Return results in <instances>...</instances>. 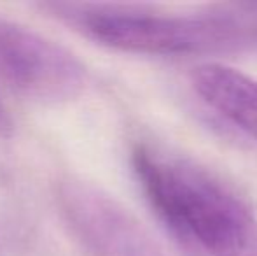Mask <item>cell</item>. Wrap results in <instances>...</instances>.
I'll list each match as a JSON object with an SVG mask.
<instances>
[{
	"label": "cell",
	"instance_id": "cell-3",
	"mask_svg": "<svg viewBox=\"0 0 257 256\" xmlns=\"http://www.w3.org/2000/svg\"><path fill=\"white\" fill-rule=\"evenodd\" d=\"M0 81L23 99L63 104L84 92L88 74L63 46L0 16Z\"/></svg>",
	"mask_w": 257,
	"mask_h": 256
},
{
	"label": "cell",
	"instance_id": "cell-6",
	"mask_svg": "<svg viewBox=\"0 0 257 256\" xmlns=\"http://www.w3.org/2000/svg\"><path fill=\"white\" fill-rule=\"evenodd\" d=\"M11 133H13V120H11L9 111L0 97V139H7L11 137Z\"/></svg>",
	"mask_w": 257,
	"mask_h": 256
},
{
	"label": "cell",
	"instance_id": "cell-2",
	"mask_svg": "<svg viewBox=\"0 0 257 256\" xmlns=\"http://www.w3.org/2000/svg\"><path fill=\"white\" fill-rule=\"evenodd\" d=\"M53 11L108 48L139 55H187L229 44L240 25L226 16H170L132 6L60 4Z\"/></svg>",
	"mask_w": 257,
	"mask_h": 256
},
{
	"label": "cell",
	"instance_id": "cell-5",
	"mask_svg": "<svg viewBox=\"0 0 257 256\" xmlns=\"http://www.w3.org/2000/svg\"><path fill=\"white\" fill-rule=\"evenodd\" d=\"M193 88L224 118L257 140V81L224 63H203L193 72Z\"/></svg>",
	"mask_w": 257,
	"mask_h": 256
},
{
	"label": "cell",
	"instance_id": "cell-1",
	"mask_svg": "<svg viewBox=\"0 0 257 256\" xmlns=\"http://www.w3.org/2000/svg\"><path fill=\"white\" fill-rule=\"evenodd\" d=\"M139 185L170 232L212 256H257V218L227 185L194 161L137 144Z\"/></svg>",
	"mask_w": 257,
	"mask_h": 256
},
{
	"label": "cell",
	"instance_id": "cell-4",
	"mask_svg": "<svg viewBox=\"0 0 257 256\" xmlns=\"http://www.w3.org/2000/svg\"><path fill=\"white\" fill-rule=\"evenodd\" d=\"M58 205L72 233L91 256H163L142 223L98 186L65 179Z\"/></svg>",
	"mask_w": 257,
	"mask_h": 256
}]
</instances>
